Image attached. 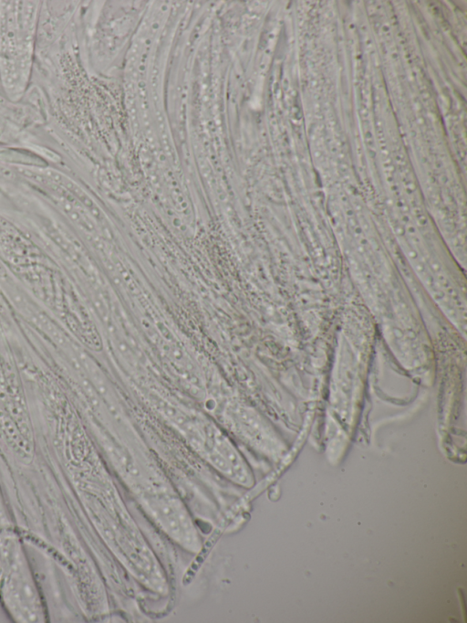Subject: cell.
Returning a JSON list of instances; mask_svg holds the SVG:
<instances>
[{
    "instance_id": "6da1fadb",
    "label": "cell",
    "mask_w": 467,
    "mask_h": 623,
    "mask_svg": "<svg viewBox=\"0 0 467 623\" xmlns=\"http://www.w3.org/2000/svg\"><path fill=\"white\" fill-rule=\"evenodd\" d=\"M0 596L14 618L26 622L43 620L36 588L21 547L14 537L0 539Z\"/></svg>"
}]
</instances>
